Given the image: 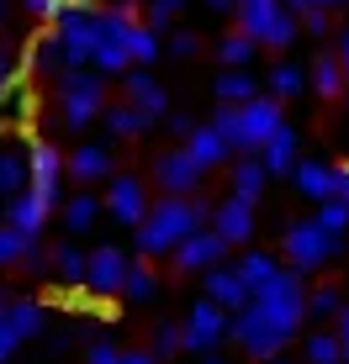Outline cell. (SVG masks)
I'll return each mask as SVG.
<instances>
[{
    "instance_id": "obj_58",
    "label": "cell",
    "mask_w": 349,
    "mask_h": 364,
    "mask_svg": "<svg viewBox=\"0 0 349 364\" xmlns=\"http://www.w3.org/2000/svg\"><path fill=\"white\" fill-rule=\"evenodd\" d=\"M0 21H6V6H0Z\"/></svg>"
},
{
    "instance_id": "obj_15",
    "label": "cell",
    "mask_w": 349,
    "mask_h": 364,
    "mask_svg": "<svg viewBox=\"0 0 349 364\" xmlns=\"http://www.w3.org/2000/svg\"><path fill=\"white\" fill-rule=\"evenodd\" d=\"M122 90H127V100H132V106L143 111L148 122H159V117H165V111H170L165 90H159V85H154V74H148L143 64H127V69H122Z\"/></svg>"
},
{
    "instance_id": "obj_4",
    "label": "cell",
    "mask_w": 349,
    "mask_h": 364,
    "mask_svg": "<svg viewBox=\"0 0 349 364\" xmlns=\"http://www.w3.org/2000/svg\"><path fill=\"white\" fill-rule=\"evenodd\" d=\"M53 80H58V117H64V127H90L106 106V74L80 64V69L53 74Z\"/></svg>"
},
{
    "instance_id": "obj_49",
    "label": "cell",
    "mask_w": 349,
    "mask_h": 364,
    "mask_svg": "<svg viewBox=\"0 0 349 364\" xmlns=\"http://www.w3.org/2000/svg\"><path fill=\"white\" fill-rule=\"evenodd\" d=\"M165 127H170L174 137H185V132H191V127H196V122H191V117H185V111H165Z\"/></svg>"
},
{
    "instance_id": "obj_38",
    "label": "cell",
    "mask_w": 349,
    "mask_h": 364,
    "mask_svg": "<svg viewBox=\"0 0 349 364\" xmlns=\"http://www.w3.org/2000/svg\"><path fill=\"white\" fill-rule=\"evenodd\" d=\"M307 364H339V338L333 333H313L307 338Z\"/></svg>"
},
{
    "instance_id": "obj_28",
    "label": "cell",
    "mask_w": 349,
    "mask_h": 364,
    "mask_svg": "<svg viewBox=\"0 0 349 364\" xmlns=\"http://www.w3.org/2000/svg\"><path fill=\"white\" fill-rule=\"evenodd\" d=\"M270 269H276V259H270V254H254V248H249V254H239V264H233V274L244 280L249 296H254V285H265Z\"/></svg>"
},
{
    "instance_id": "obj_45",
    "label": "cell",
    "mask_w": 349,
    "mask_h": 364,
    "mask_svg": "<svg viewBox=\"0 0 349 364\" xmlns=\"http://www.w3.org/2000/svg\"><path fill=\"white\" fill-rule=\"evenodd\" d=\"M64 6H69V0H27V16H37V21H53Z\"/></svg>"
},
{
    "instance_id": "obj_10",
    "label": "cell",
    "mask_w": 349,
    "mask_h": 364,
    "mask_svg": "<svg viewBox=\"0 0 349 364\" xmlns=\"http://www.w3.org/2000/svg\"><path fill=\"white\" fill-rule=\"evenodd\" d=\"M207 222H212V232L222 237V243H249V237H254V200H244V196H233L228 191V200H217V206L207 211Z\"/></svg>"
},
{
    "instance_id": "obj_25",
    "label": "cell",
    "mask_w": 349,
    "mask_h": 364,
    "mask_svg": "<svg viewBox=\"0 0 349 364\" xmlns=\"http://www.w3.org/2000/svg\"><path fill=\"white\" fill-rule=\"evenodd\" d=\"M101 122H106V132L111 137H138L143 127H148V117L132 100H117V106H101Z\"/></svg>"
},
{
    "instance_id": "obj_8",
    "label": "cell",
    "mask_w": 349,
    "mask_h": 364,
    "mask_svg": "<svg viewBox=\"0 0 349 364\" xmlns=\"http://www.w3.org/2000/svg\"><path fill=\"white\" fill-rule=\"evenodd\" d=\"M281 248H286V264H291V269H318L323 259H333V254H339V237H333V232H323L318 222L307 217V222H291V228H286Z\"/></svg>"
},
{
    "instance_id": "obj_30",
    "label": "cell",
    "mask_w": 349,
    "mask_h": 364,
    "mask_svg": "<svg viewBox=\"0 0 349 364\" xmlns=\"http://www.w3.org/2000/svg\"><path fill=\"white\" fill-rule=\"evenodd\" d=\"M117 291L127 296V301H148V296L159 291V280H154V269H148V264H127V269H122V285H117Z\"/></svg>"
},
{
    "instance_id": "obj_34",
    "label": "cell",
    "mask_w": 349,
    "mask_h": 364,
    "mask_svg": "<svg viewBox=\"0 0 349 364\" xmlns=\"http://www.w3.org/2000/svg\"><path fill=\"white\" fill-rule=\"evenodd\" d=\"M58 274H64L69 285H80L85 280V248H69V237H64V248H53V259H48Z\"/></svg>"
},
{
    "instance_id": "obj_43",
    "label": "cell",
    "mask_w": 349,
    "mask_h": 364,
    "mask_svg": "<svg viewBox=\"0 0 349 364\" xmlns=\"http://www.w3.org/2000/svg\"><path fill=\"white\" fill-rule=\"evenodd\" d=\"M307 16H302V27L313 32V37H328V6H302Z\"/></svg>"
},
{
    "instance_id": "obj_47",
    "label": "cell",
    "mask_w": 349,
    "mask_h": 364,
    "mask_svg": "<svg viewBox=\"0 0 349 364\" xmlns=\"http://www.w3.org/2000/svg\"><path fill=\"white\" fill-rule=\"evenodd\" d=\"M16 264H27V274H43V269H48V254H43L37 243H27V254H21Z\"/></svg>"
},
{
    "instance_id": "obj_35",
    "label": "cell",
    "mask_w": 349,
    "mask_h": 364,
    "mask_svg": "<svg viewBox=\"0 0 349 364\" xmlns=\"http://www.w3.org/2000/svg\"><path fill=\"white\" fill-rule=\"evenodd\" d=\"M90 64H95V74H122L132 58L122 53V43H106V37H101V43L90 48Z\"/></svg>"
},
{
    "instance_id": "obj_41",
    "label": "cell",
    "mask_w": 349,
    "mask_h": 364,
    "mask_svg": "<svg viewBox=\"0 0 349 364\" xmlns=\"http://www.w3.org/2000/svg\"><path fill=\"white\" fill-rule=\"evenodd\" d=\"M148 354H154L159 364H165L170 354H180V328H174V322H165V328H154V348H148Z\"/></svg>"
},
{
    "instance_id": "obj_17",
    "label": "cell",
    "mask_w": 349,
    "mask_h": 364,
    "mask_svg": "<svg viewBox=\"0 0 349 364\" xmlns=\"http://www.w3.org/2000/svg\"><path fill=\"white\" fill-rule=\"evenodd\" d=\"M106 206H111V217H117V222L138 228V217L148 211V191H143V180H132V174H117V180H111V191H106Z\"/></svg>"
},
{
    "instance_id": "obj_44",
    "label": "cell",
    "mask_w": 349,
    "mask_h": 364,
    "mask_svg": "<svg viewBox=\"0 0 349 364\" xmlns=\"http://www.w3.org/2000/svg\"><path fill=\"white\" fill-rule=\"evenodd\" d=\"M16 343H21V338L11 333V322H6V306H0V364H11V354H16Z\"/></svg>"
},
{
    "instance_id": "obj_54",
    "label": "cell",
    "mask_w": 349,
    "mask_h": 364,
    "mask_svg": "<svg viewBox=\"0 0 349 364\" xmlns=\"http://www.w3.org/2000/svg\"><path fill=\"white\" fill-rule=\"evenodd\" d=\"M202 6H207V11H217V16H228V11H233V0H202Z\"/></svg>"
},
{
    "instance_id": "obj_31",
    "label": "cell",
    "mask_w": 349,
    "mask_h": 364,
    "mask_svg": "<svg viewBox=\"0 0 349 364\" xmlns=\"http://www.w3.org/2000/svg\"><path fill=\"white\" fill-rule=\"evenodd\" d=\"M95 217H101V200H95V196H74L69 206H64V228L69 232H90Z\"/></svg>"
},
{
    "instance_id": "obj_20",
    "label": "cell",
    "mask_w": 349,
    "mask_h": 364,
    "mask_svg": "<svg viewBox=\"0 0 349 364\" xmlns=\"http://www.w3.org/2000/svg\"><path fill=\"white\" fill-rule=\"evenodd\" d=\"M6 222H11L16 232L37 237V232H43V222H48V200H43V196H32L27 185H21V191L11 196V211H6Z\"/></svg>"
},
{
    "instance_id": "obj_52",
    "label": "cell",
    "mask_w": 349,
    "mask_h": 364,
    "mask_svg": "<svg viewBox=\"0 0 349 364\" xmlns=\"http://www.w3.org/2000/svg\"><path fill=\"white\" fill-rule=\"evenodd\" d=\"M117 364H159L148 348H132V354H117Z\"/></svg>"
},
{
    "instance_id": "obj_13",
    "label": "cell",
    "mask_w": 349,
    "mask_h": 364,
    "mask_svg": "<svg viewBox=\"0 0 349 364\" xmlns=\"http://www.w3.org/2000/svg\"><path fill=\"white\" fill-rule=\"evenodd\" d=\"M154 185L165 196H196V185H202V169L185 159V148H170V154L154 159Z\"/></svg>"
},
{
    "instance_id": "obj_27",
    "label": "cell",
    "mask_w": 349,
    "mask_h": 364,
    "mask_svg": "<svg viewBox=\"0 0 349 364\" xmlns=\"http://www.w3.org/2000/svg\"><path fill=\"white\" fill-rule=\"evenodd\" d=\"M228 180H233V196H244V200H259V191H265V169L249 154H239V164H233Z\"/></svg>"
},
{
    "instance_id": "obj_59",
    "label": "cell",
    "mask_w": 349,
    "mask_h": 364,
    "mask_svg": "<svg viewBox=\"0 0 349 364\" xmlns=\"http://www.w3.org/2000/svg\"><path fill=\"white\" fill-rule=\"evenodd\" d=\"M0 159H6V148H0Z\"/></svg>"
},
{
    "instance_id": "obj_21",
    "label": "cell",
    "mask_w": 349,
    "mask_h": 364,
    "mask_svg": "<svg viewBox=\"0 0 349 364\" xmlns=\"http://www.w3.org/2000/svg\"><path fill=\"white\" fill-rule=\"evenodd\" d=\"M291 174H296V191L307 200H328L333 196V164H323V159H296Z\"/></svg>"
},
{
    "instance_id": "obj_6",
    "label": "cell",
    "mask_w": 349,
    "mask_h": 364,
    "mask_svg": "<svg viewBox=\"0 0 349 364\" xmlns=\"http://www.w3.org/2000/svg\"><path fill=\"white\" fill-rule=\"evenodd\" d=\"M53 48H58V64L64 69H80L90 64V48H95V11H80V6H64L53 16Z\"/></svg>"
},
{
    "instance_id": "obj_48",
    "label": "cell",
    "mask_w": 349,
    "mask_h": 364,
    "mask_svg": "<svg viewBox=\"0 0 349 364\" xmlns=\"http://www.w3.org/2000/svg\"><path fill=\"white\" fill-rule=\"evenodd\" d=\"M328 200H344L349 206V164H333V196Z\"/></svg>"
},
{
    "instance_id": "obj_37",
    "label": "cell",
    "mask_w": 349,
    "mask_h": 364,
    "mask_svg": "<svg viewBox=\"0 0 349 364\" xmlns=\"http://www.w3.org/2000/svg\"><path fill=\"white\" fill-rule=\"evenodd\" d=\"M27 243H37V237L16 232V228H11V222H6V228H0V269H6V264H16V259L27 254Z\"/></svg>"
},
{
    "instance_id": "obj_24",
    "label": "cell",
    "mask_w": 349,
    "mask_h": 364,
    "mask_svg": "<svg viewBox=\"0 0 349 364\" xmlns=\"http://www.w3.org/2000/svg\"><path fill=\"white\" fill-rule=\"evenodd\" d=\"M0 306H6V322H11L16 338H37L48 328V311L37 306V301H0Z\"/></svg>"
},
{
    "instance_id": "obj_16",
    "label": "cell",
    "mask_w": 349,
    "mask_h": 364,
    "mask_svg": "<svg viewBox=\"0 0 349 364\" xmlns=\"http://www.w3.org/2000/svg\"><path fill=\"white\" fill-rule=\"evenodd\" d=\"M202 274H207V280H202L207 301H217L222 311H239V306H249V291H244V280H239V274H233V264H222V259H217V264H207Z\"/></svg>"
},
{
    "instance_id": "obj_55",
    "label": "cell",
    "mask_w": 349,
    "mask_h": 364,
    "mask_svg": "<svg viewBox=\"0 0 349 364\" xmlns=\"http://www.w3.org/2000/svg\"><path fill=\"white\" fill-rule=\"evenodd\" d=\"M291 6H339V0H291Z\"/></svg>"
},
{
    "instance_id": "obj_56",
    "label": "cell",
    "mask_w": 349,
    "mask_h": 364,
    "mask_svg": "<svg viewBox=\"0 0 349 364\" xmlns=\"http://www.w3.org/2000/svg\"><path fill=\"white\" fill-rule=\"evenodd\" d=\"M259 364H286V359H276V354H270V359H259Z\"/></svg>"
},
{
    "instance_id": "obj_18",
    "label": "cell",
    "mask_w": 349,
    "mask_h": 364,
    "mask_svg": "<svg viewBox=\"0 0 349 364\" xmlns=\"http://www.w3.org/2000/svg\"><path fill=\"white\" fill-rule=\"evenodd\" d=\"M180 148H185V159H191L196 169H217V164H228V143H222V132L217 127H191L180 137Z\"/></svg>"
},
{
    "instance_id": "obj_26",
    "label": "cell",
    "mask_w": 349,
    "mask_h": 364,
    "mask_svg": "<svg viewBox=\"0 0 349 364\" xmlns=\"http://www.w3.org/2000/svg\"><path fill=\"white\" fill-rule=\"evenodd\" d=\"M313 90L323 100H339L344 95V64L333 53H318V64H313Z\"/></svg>"
},
{
    "instance_id": "obj_5",
    "label": "cell",
    "mask_w": 349,
    "mask_h": 364,
    "mask_svg": "<svg viewBox=\"0 0 349 364\" xmlns=\"http://www.w3.org/2000/svg\"><path fill=\"white\" fill-rule=\"evenodd\" d=\"M239 11V32L254 48H286L296 43V16L281 6V0H233Z\"/></svg>"
},
{
    "instance_id": "obj_2",
    "label": "cell",
    "mask_w": 349,
    "mask_h": 364,
    "mask_svg": "<svg viewBox=\"0 0 349 364\" xmlns=\"http://www.w3.org/2000/svg\"><path fill=\"white\" fill-rule=\"evenodd\" d=\"M212 127L222 132L228 154H254V148L281 127V100L276 95H249V100H239V106L222 100L217 117H212Z\"/></svg>"
},
{
    "instance_id": "obj_14",
    "label": "cell",
    "mask_w": 349,
    "mask_h": 364,
    "mask_svg": "<svg viewBox=\"0 0 349 364\" xmlns=\"http://www.w3.org/2000/svg\"><path fill=\"white\" fill-rule=\"evenodd\" d=\"M122 269H127V259H122V248H90V254H85V291H95V296H111L122 285Z\"/></svg>"
},
{
    "instance_id": "obj_39",
    "label": "cell",
    "mask_w": 349,
    "mask_h": 364,
    "mask_svg": "<svg viewBox=\"0 0 349 364\" xmlns=\"http://www.w3.org/2000/svg\"><path fill=\"white\" fill-rule=\"evenodd\" d=\"M339 306H344L339 291H307V296H302V311H307V317H333Z\"/></svg>"
},
{
    "instance_id": "obj_1",
    "label": "cell",
    "mask_w": 349,
    "mask_h": 364,
    "mask_svg": "<svg viewBox=\"0 0 349 364\" xmlns=\"http://www.w3.org/2000/svg\"><path fill=\"white\" fill-rule=\"evenodd\" d=\"M207 200H196V196H165V200H154V206L138 217V254L143 259H159V254H170L174 243H180L185 232H196V228H207Z\"/></svg>"
},
{
    "instance_id": "obj_19",
    "label": "cell",
    "mask_w": 349,
    "mask_h": 364,
    "mask_svg": "<svg viewBox=\"0 0 349 364\" xmlns=\"http://www.w3.org/2000/svg\"><path fill=\"white\" fill-rule=\"evenodd\" d=\"M254 154H259V169H265V174H286V169L296 164V132H291V127L281 122V127L270 132L265 143L254 148Z\"/></svg>"
},
{
    "instance_id": "obj_32",
    "label": "cell",
    "mask_w": 349,
    "mask_h": 364,
    "mask_svg": "<svg viewBox=\"0 0 349 364\" xmlns=\"http://www.w3.org/2000/svg\"><path fill=\"white\" fill-rule=\"evenodd\" d=\"M254 95V80H249V69H222L217 74V100H228V106H239V100Z\"/></svg>"
},
{
    "instance_id": "obj_9",
    "label": "cell",
    "mask_w": 349,
    "mask_h": 364,
    "mask_svg": "<svg viewBox=\"0 0 349 364\" xmlns=\"http://www.w3.org/2000/svg\"><path fill=\"white\" fill-rule=\"evenodd\" d=\"M228 338V311L217 306V301H191V311H185V328H180V348H191V354H212V348Z\"/></svg>"
},
{
    "instance_id": "obj_12",
    "label": "cell",
    "mask_w": 349,
    "mask_h": 364,
    "mask_svg": "<svg viewBox=\"0 0 349 364\" xmlns=\"http://www.w3.org/2000/svg\"><path fill=\"white\" fill-rule=\"evenodd\" d=\"M228 254V243H222L212 228H196V232H185L180 243L170 248V259H174V269L180 274H202L207 264H217V259Z\"/></svg>"
},
{
    "instance_id": "obj_57",
    "label": "cell",
    "mask_w": 349,
    "mask_h": 364,
    "mask_svg": "<svg viewBox=\"0 0 349 364\" xmlns=\"http://www.w3.org/2000/svg\"><path fill=\"white\" fill-rule=\"evenodd\" d=\"M202 364H228V359H202Z\"/></svg>"
},
{
    "instance_id": "obj_22",
    "label": "cell",
    "mask_w": 349,
    "mask_h": 364,
    "mask_svg": "<svg viewBox=\"0 0 349 364\" xmlns=\"http://www.w3.org/2000/svg\"><path fill=\"white\" fill-rule=\"evenodd\" d=\"M69 174L74 180H106L111 174V143H85L69 154Z\"/></svg>"
},
{
    "instance_id": "obj_3",
    "label": "cell",
    "mask_w": 349,
    "mask_h": 364,
    "mask_svg": "<svg viewBox=\"0 0 349 364\" xmlns=\"http://www.w3.org/2000/svg\"><path fill=\"white\" fill-rule=\"evenodd\" d=\"M302 296H307L302 269H281V264H276V269L265 274V285H254V296H249V301H254V306L265 311V317L276 322L286 338H296V328H302V317H307V311H302Z\"/></svg>"
},
{
    "instance_id": "obj_23",
    "label": "cell",
    "mask_w": 349,
    "mask_h": 364,
    "mask_svg": "<svg viewBox=\"0 0 349 364\" xmlns=\"http://www.w3.org/2000/svg\"><path fill=\"white\" fill-rule=\"evenodd\" d=\"M122 53H127L132 64H154V53H159V32L148 27V21L132 16V21H127V32H122Z\"/></svg>"
},
{
    "instance_id": "obj_36",
    "label": "cell",
    "mask_w": 349,
    "mask_h": 364,
    "mask_svg": "<svg viewBox=\"0 0 349 364\" xmlns=\"http://www.w3.org/2000/svg\"><path fill=\"white\" fill-rule=\"evenodd\" d=\"M318 228L323 232H333V237H344L349 232V206H344V200H318Z\"/></svg>"
},
{
    "instance_id": "obj_7",
    "label": "cell",
    "mask_w": 349,
    "mask_h": 364,
    "mask_svg": "<svg viewBox=\"0 0 349 364\" xmlns=\"http://www.w3.org/2000/svg\"><path fill=\"white\" fill-rule=\"evenodd\" d=\"M228 338H239V348H244L249 359H270V354H281V348L291 343V338H286L276 322L254 306V301H249V306H239V317L228 322Z\"/></svg>"
},
{
    "instance_id": "obj_53",
    "label": "cell",
    "mask_w": 349,
    "mask_h": 364,
    "mask_svg": "<svg viewBox=\"0 0 349 364\" xmlns=\"http://www.w3.org/2000/svg\"><path fill=\"white\" fill-rule=\"evenodd\" d=\"M333 58H339V64H344V74H349V27L339 32V53H333Z\"/></svg>"
},
{
    "instance_id": "obj_40",
    "label": "cell",
    "mask_w": 349,
    "mask_h": 364,
    "mask_svg": "<svg viewBox=\"0 0 349 364\" xmlns=\"http://www.w3.org/2000/svg\"><path fill=\"white\" fill-rule=\"evenodd\" d=\"M180 11H185V0H148V11H143V21H148V27H170V21L174 16H180Z\"/></svg>"
},
{
    "instance_id": "obj_46",
    "label": "cell",
    "mask_w": 349,
    "mask_h": 364,
    "mask_svg": "<svg viewBox=\"0 0 349 364\" xmlns=\"http://www.w3.org/2000/svg\"><path fill=\"white\" fill-rule=\"evenodd\" d=\"M170 53L174 58H191L196 53V32H170Z\"/></svg>"
},
{
    "instance_id": "obj_11",
    "label": "cell",
    "mask_w": 349,
    "mask_h": 364,
    "mask_svg": "<svg viewBox=\"0 0 349 364\" xmlns=\"http://www.w3.org/2000/svg\"><path fill=\"white\" fill-rule=\"evenodd\" d=\"M58 185H64V154L53 143H32L27 148V191L43 196L48 206L58 200Z\"/></svg>"
},
{
    "instance_id": "obj_33",
    "label": "cell",
    "mask_w": 349,
    "mask_h": 364,
    "mask_svg": "<svg viewBox=\"0 0 349 364\" xmlns=\"http://www.w3.org/2000/svg\"><path fill=\"white\" fill-rule=\"evenodd\" d=\"M217 58H222V69H249L254 43H249L244 32H233V37H222V43H217Z\"/></svg>"
},
{
    "instance_id": "obj_42",
    "label": "cell",
    "mask_w": 349,
    "mask_h": 364,
    "mask_svg": "<svg viewBox=\"0 0 349 364\" xmlns=\"http://www.w3.org/2000/svg\"><path fill=\"white\" fill-rule=\"evenodd\" d=\"M333 338H339V364H349V306L333 311Z\"/></svg>"
},
{
    "instance_id": "obj_51",
    "label": "cell",
    "mask_w": 349,
    "mask_h": 364,
    "mask_svg": "<svg viewBox=\"0 0 349 364\" xmlns=\"http://www.w3.org/2000/svg\"><path fill=\"white\" fill-rule=\"evenodd\" d=\"M6 90H11V53L0 48V100H6Z\"/></svg>"
},
{
    "instance_id": "obj_50",
    "label": "cell",
    "mask_w": 349,
    "mask_h": 364,
    "mask_svg": "<svg viewBox=\"0 0 349 364\" xmlns=\"http://www.w3.org/2000/svg\"><path fill=\"white\" fill-rule=\"evenodd\" d=\"M85 364H117V348H111V343H90Z\"/></svg>"
},
{
    "instance_id": "obj_29",
    "label": "cell",
    "mask_w": 349,
    "mask_h": 364,
    "mask_svg": "<svg viewBox=\"0 0 349 364\" xmlns=\"http://www.w3.org/2000/svg\"><path fill=\"white\" fill-rule=\"evenodd\" d=\"M265 85H270V95H276V100H291V95H302L307 74L296 69V64H276V69L265 74Z\"/></svg>"
}]
</instances>
